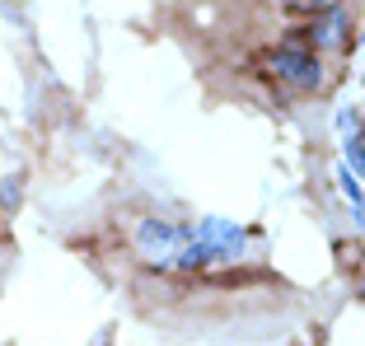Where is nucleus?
<instances>
[{"instance_id":"1","label":"nucleus","mask_w":365,"mask_h":346,"mask_svg":"<svg viewBox=\"0 0 365 346\" xmlns=\"http://www.w3.org/2000/svg\"><path fill=\"white\" fill-rule=\"evenodd\" d=\"M272 70H277L281 80H290V85H300V89H319V61H314L309 52H295V47H281V52H272Z\"/></svg>"},{"instance_id":"2","label":"nucleus","mask_w":365,"mask_h":346,"mask_svg":"<svg viewBox=\"0 0 365 346\" xmlns=\"http://www.w3.org/2000/svg\"><path fill=\"white\" fill-rule=\"evenodd\" d=\"M197 238L211 243V248H220V253H230V258L244 248V229H239L235 220H202V225H197Z\"/></svg>"},{"instance_id":"3","label":"nucleus","mask_w":365,"mask_h":346,"mask_svg":"<svg viewBox=\"0 0 365 346\" xmlns=\"http://www.w3.org/2000/svg\"><path fill=\"white\" fill-rule=\"evenodd\" d=\"M136 238H140V248H145V253H164L169 243H178V238H182V229L164 225V220H140Z\"/></svg>"},{"instance_id":"4","label":"nucleus","mask_w":365,"mask_h":346,"mask_svg":"<svg viewBox=\"0 0 365 346\" xmlns=\"http://www.w3.org/2000/svg\"><path fill=\"white\" fill-rule=\"evenodd\" d=\"M230 253H220V248H211V243H202V238H192L187 248L178 253V267H206V262H225Z\"/></svg>"},{"instance_id":"5","label":"nucleus","mask_w":365,"mask_h":346,"mask_svg":"<svg viewBox=\"0 0 365 346\" xmlns=\"http://www.w3.org/2000/svg\"><path fill=\"white\" fill-rule=\"evenodd\" d=\"M19 196H24V178L19 173H5V178H0V211H14Z\"/></svg>"},{"instance_id":"6","label":"nucleus","mask_w":365,"mask_h":346,"mask_svg":"<svg viewBox=\"0 0 365 346\" xmlns=\"http://www.w3.org/2000/svg\"><path fill=\"white\" fill-rule=\"evenodd\" d=\"M337 183H342V192H346V196H351V201H356V206H361V178H356V173H351V169H346V164H342V169H337ZM361 211H365V206H361Z\"/></svg>"},{"instance_id":"7","label":"nucleus","mask_w":365,"mask_h":346,"mask_svg":"<svg viewBox=\"0 0 365 346\" xmlns=\"http://www.w3.org/2000/svg\"><path fill=\"white\" fill-rule=\"evenodd\" d=\"M346 164H351V169H365V141H346Z\"/></svg>"},{"instance_id":"8","label":"nucleus","mask_w":365,"mask_h":346,"mask_svg":"<svg viewBox=\"0 0 365 346\" xmlns=\"http://www.w3.org/2000/svg\"><path fill=\"white\" fill-rule=\"evenodd\" d=\"M290 10H323V5H328V0H286Z\"/></svg>"},{"instance_id":"9","label":"nucleus","mask_w":365,"mask_h":346,"mask_svg":"<svg viewBox=\"0 0 365 346\" xmlns=\"http://www.w3.org/2000/svg\"><path fill=\"white\" fill-rule=\"evenodd\" d=\"M361 206H365V187H361Z\"/></svg>"},{"instance_id":"10","label":"nucleus","mask_w":365,"mask_h":346,"mask_svg":"<svg viewBox=\"0 0 365 346\" xmlns=\"http://www.w3.org/2000/svg\"><path fill=\"white\" fill-rule=\"evenodd\" d=\"M0 229H5V220H0Z\"/></svg>"},{"instance_id":"11","label":"nucleus","mask_w":365,"mask_h":346,"mask_svg":"<svg viewBox=\"0 0 365 346\" xmlns=\"http://www.w3.org/2000/svg\"><path fill=\"white\" fill-rule=\"evenodd\" d=\"M361 43H365V33H361Z\"/></svg>"}]
</instances>
